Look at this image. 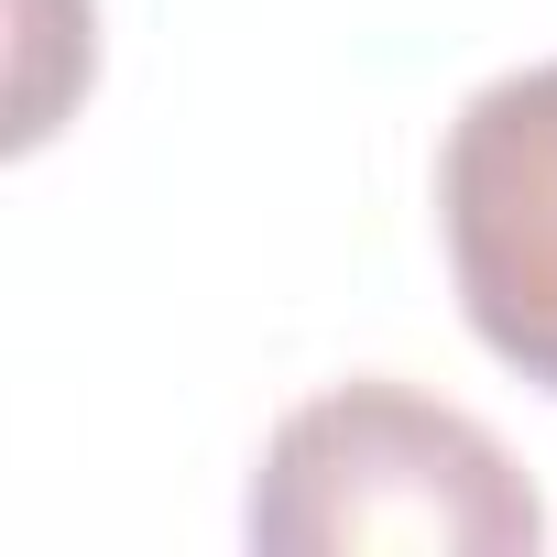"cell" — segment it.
<instances>
[{"label":"cell","instance_id":"obj_2","mask_svg":"<svg viewBox=\"0 0 557 557\" xmlns=\"http://www.w3.org/2000/svg\"><path fill=\"white\" fill-rule=\"evenodd\" d=\"M437 230L481 350L557 394V55L492 77L448 121Z\"/></svg>","mask_w":557,"mask_h":557},{"label":"cell","instance_id":"obj_1","mask_svg":"<svg viewBox=\"0 0 557 557\" xmlns=\"http://www.w3.org/2000/svg\"><path fill=\"white\" fill-rule=\"evenodd\" d=\"M251 546L262 557H535L546 503L513 448L405 383H339L273 426L251 470Z\"/></svg>","mask_w":557,"mask_h":557}]
</instances>
